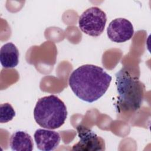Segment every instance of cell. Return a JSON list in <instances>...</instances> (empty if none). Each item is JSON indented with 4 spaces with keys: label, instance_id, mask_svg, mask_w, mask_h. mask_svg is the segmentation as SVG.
<instances>
[{
    "label": "cell",
    "instance_id": "obj_1",
    "mask_svg": "<svg viewBox=\"0 0 151 151\" xmlns=\"http://www.w3.org/2000/svg\"><path fill=\"white\" fill-rule=\"evenodd\" d=\"M111 79V76L103 68L85 64L71 73L68 84L77 97L87 103H93L105 94Z\"/></svg>",
    "mask_w": 151,
    "mask_h": 151
},
{
    "label": "cell",
    "instance_id": "obj_2",
    "mask_svg": "<svg viewBox=\"0 0 151 151\" xmlns=\"http://www.w3.org/2000/svg\"><path fill=\"white\" fill-rule=\"evenodd\" d=\"M116 84L118 93L117 109L123 111L139 109L145 97V84L126 67L116 74Z\"/></svg>",
    "mask_w": 151,
    "mask_h": 151
},
{
    "label": "cell",
    "instance_id": "obj_3",
    "mask_svg": "<svg viewBox=\"0 0 151 151\" xmlns=\"http://www.w3.org/2000/svg\"><path fill=\"white\" fill-rule=\"evenodd\" d=\"M67 110L64 102L55 95L40 98L34 110V117L41 127L54 130L64 124Z\"/></svg>",
    "mask_w": 151,
    "mask_h": 151
},
{
    "label": "cell",
    "instance_id": "obj_4",
    "mask_svg": "<svg viewBox=\"0 0 151 151\" xmlns=\"http://www.w3.org/2000/svg\"><path fill=\"white\" fill-rule=\"evenodd\" d=\"M107 21L106 13L97 6H92L80 16L78 26L86 34L98 37L104 31Z\"/></svg>",
    "mask_w": 151,
    "mask_h": 151
},
{
    "label": "cell",
    "instance_id": "obj_5",
    "mask_svg": "<svg viewBox=\"0 0 151 151\" xmlns=\"http://www.w3.org/2000/svg\"><path fill=\"white\" fill-rule=\"evenodd\" d=\"M77 131L80 140L73 146L72 150L98 151L106 149L104 139L91 129L80 124L77 127Z\"/></svg>",
    "mask_w": 151,
    "mask_h": 151
},
{
    "label": "cell",
    "instance_id": "obj_6",
    "mask_svg": "<svg viewBox=\"0 0 151 151\" xmlns=\"http://www.w3.org/2000/svg\"><path fill=\"white\" fill-rule=\"evenodd\" d=\"M107 34L111 41L121 43L132 38L134 29L130 21L126 18H119L110 22L107 28Z\"/></svg>",
    "mask_w": 151,
    "mask_h": 151
},
{
    "label": "cell",
    "instance_id": "obj_7",
    "mask_svg": "<svg viewBox=\"0 0 151 151\" xmlns=\"http://www.w3.org/2000/svg\"><path fill=\"white\" fill-rule=\"evenodd\" d=\"M37 148L42 151H51L58 146L61 137L60 134L51 129H38L34 134Z\"/></svg>",
    "mask_w": 151,
    "mask_h": 151
},
{
    "label": "cell",
    "instance_id": "obj_8",
    "mask_svg": "<svg viewBox=\"0 0 151 151\" xmlns=\"http://www.w3.org/2000/svg\"><path fill=\"white\" fill-rule=\"evenodd\" d=\"M19 51L15 45L8 42L2 46L0 50V62L6 68L15 67L19 63Z\"/></svg>",
    "mask_w": 151,
    "mask_h": 151
},
{
    "label": "cell",
    "instance_id": "obj_9",
    "mask_svg": "<svg viewBox=\"0 0 151 151\" xmlns=\"http://www.w3.org/2000/svg\"><path fill=\"white\" fill-rule=\"evenodd\" d=\"M9 146L12 150L31 151L33 150L34 144L28 133L24 131H17L11 135Z\"/></svg>",
    "mask_w": 151,
    "mask_h": 151
},
{
    "label": "cell",
    "instance_id": "obj_10",
    "mask_svg": "<svg viewBox=\"0 0 151 151\" xmlns=\"http://www.w3.org/2000/svg\"><path fill=\"white\" fill-rule=\"evenodd\" d=\"M15 116V111L12 106L8 103L0 105V123H7Z\"/></svg>",
    "mask_w": 151,
    "mask_h": 151
}]
</instances>
